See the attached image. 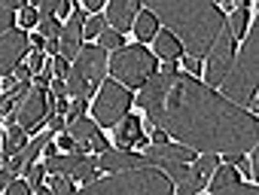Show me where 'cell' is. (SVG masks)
<instances>
[{"label":"cell","instance_id":"5bb4252c","mask_svg":"<svg viewBox=\"0 0 259 195\" xmlns=\"http://www.w3.org/2000/svg\"><path fill=\"white\" fill-rule=\"evenodd\" d=\"M144 10V4H138V0H113V4H107V28L116 31V34H125L132 31L138 13Z\"/></svg>","mask_w":259,"mask_h":195},{"label":"cell","instance_id":"4fadbf2b","mask_svg":"<svg viewBox=\"0 0 259 195\" xmlns=\"http://www.w3.org/2000/svg\"><path fill=\"white\" fill-rule=\"evenodd\" d=\"M113 140H116L119 150L138 147V150L144 153V150L150 147L147 137H144V119H141V116H122V119L113 125Z\"/></svg>","mask_w":259,"mask_h":195},{"label":"cell","instance_id":"f546056e","mask_svg":"<svg viewBox=\"0 0 259 195\" xmlns=\"http://www.w3.org/2000/svg\"><path fill=\"white\" fill-rule=\"evenodd\" d=\"M25 67L31 70V76H34V73H43V70H46V52H37V49H31V52H28V61H25Z\"/></svg>","mask_w":259,"mask_h":195},{"label":"cell","instance_id":"603a6c76","mask_svg":"<svg viewBox=\"0 0 259 195\" xmlns=\"http://www.w3.org/2000/svg\"><path fill=\"white\" fill-rule=\"evenodd\" d=\"M104 28H107V19H104V16L85 19V25H82V40H98V37L104 34Z\"/></svg>","mask_w":259,"mask_h":195},{"label":"cell","instance_id":"ba28073f","mask_svg":"<svg viewBox=\"0 0 259 195\" xmlns=\"http://www.w3.org/2000/svg\"><path fill=\"white\" fill-rule=\"evenodd\" d=\"M232 58H235V40H232V34L223 28L220 37L213 40V46H210V52H207V61H204V70H201L207 88H217V85L223 82V76L229 73Z\"/></svg>","mask_w":259,"mask_h":195},{"label":"cell","instance_id":"bcb514c9","mask_svg":"<svg viewBox=\"0 0 259 195\" xmlns=\"http://www.w3.org/2000/svg\"><path fill=\"white\" fill-rule=\"evenodd\" d=\"M13 180H16V177H13L10 171H4V168H0V192H4V189H7V186L13 183Z\"/></svg>","mask_w":259,"mask_h":195},{"label":"cell","instance_id":"484cf974","mask_svg":"<svg viewBox=\"0 0 259 195\" xmlns=\"http://www.w3.org/2000/svg\"><path fill=\"white\" fill-rule=\"evenodd\" d=\"M49 192H52V195H76V192H73V180H67V177H61V174H52Z\"/></svg>","mask_w":259,"mask_h":195},{"label":"cell","instance_id":"3957f363","mask_svg":"<svg viewBox=\"0 0 259 195\" xmlns=\"http://www.w3.org/2000/svg\"><path fill=\"white\" fill-rule=\"evenodd\" d=\"M244 46L235 49V58L229 64V73L223 76L220 82V94L226 101L244 107L247 104V113L256 116V82H259V22H250V31L247 37L241 40Z\"/></svg>","mask_w":259,"mask_h":195},{"label":"cell","instance_id":"681fc988","mask_svg":"<svg viewBox=\"0 0 259 195\" xmlns=\"http://www.w3.org/2000/svg\"><path fill=\"white\" fill-rule=\"evenodd\" d=\"M34 195H52V192H49V186H46V183H43V186H40V189H34Z\"/></svg>","mask_w":259,"mask_h":195},{"label":"cell","instance_id":"d590c367","mask_svg":"<svg viewBox=\"0 0 259 195\" xmlns=\"http://www.w3.org/2000/svg\"><path fill=\"white\" fill-rule=\"evenodd\" d=\"M0 116H13V94H4L0 91Z\"/></svg>","mask_w":259,"mask_h":195},{"label":"cell","instance_id":"7402d4cb","mask_svg":"<svg viewBox=\"0 0 259 195\" xmlns=\"http://www.w3.org/2000/svg\"><path fill=\"white\" fill-rule=\"evenodd\" d=\"M25 7V0H0V34L16 28V13H22Z\"/></svg>","mask_w":259,"mask_h":195},{"label":"cell","instance_id":"ee69618b","mask_svg":"<svg viewBox=\"0 0 259 195\" xmlns=\"http://www.w3.org/2000/svg\"><path fill=\"white\" fill-rule=\"evenodd\" d=\"M165 143H168V134L156 128V131H153V137H150V147H165Z\"/></svg>","mask_w":259,"mask_h":195},{"label":"cell","instance_id":"277c9868","mask_svg":"<svg viewBox=\"0 0 259 195\" xmlns=\"http://www.w3.org/2000/svg\"><path fill=\"white\" fill-rule=\"evenodd\" d=\"M76 195H174V183L159 168L147 165V168L110 174L107 180L85 183V189Z\"/></svg>","mask_w":259,"mask_h":195},{"label":"cell","instance_id":"ac0fdd59","mask_svg":"<svg viewBox=\"0 0 259 195\" xmlns=\"http://www.w3.org/2000/svg\"><path fill=\"white\" fill-rule=\"evenodd\" d=\"M153 49H156L153 55H156V58H165V61H177V58L183 55L180 43H177V40H174V37H171L165 28H162V31L153 37Z\"/></svg>","mask_w":259,"mask_h":195},{"label":"cell","instance_id":"cb8c5ba5","mask_svg":"<svg viewBox=\"0 0 259 195\" xmlns=\"http://www.w3.org/2000/svg\"><path fill=\"white\" fill-rule=\"evenodd\" d=\"M98 46L104 49V52H119L125 43H122V34H116V31H110V28H104V34L98 37Z\"/></svg>","mask_w":259,"mask_h":195},{"label":"cell","instance_id":"4dcf8cb0","mask_svg":"<svg viewBox=\"0 0 259 195\" xmlns=\"http://www.w3.org/2000/svg\"><path fill=\"white\" fill-rule=\"evenodd\" d=\"M4 195H34V192H31V186H28L25 180H13V183L4 189Z\"/></svg>","mask_w":259,"mask_h":195},{"label":"cell","instance_id":"2e32d148","mask_svg":"<svg viewBox=\"0 0 259 195\" xmlns=\"http://www.w3.org/2000/svg\"><path fill=\"white\" fill-rule=\"evenodd\" d=\"M25 147H28L25 131H22V128L13 122V116H10L7 125H4V143H0V156H4V159H13V156H19Z\"/></svg>","mask_w":259,"mask_h":195},{"label":"cell","instance_id":"74e56055","mask_svg":"<svg viewBox=\"0 0 259 195\" xmlns=\"http://www.w3.org/2000/svg\"><path fill=\"white\" fill-rule=\"evenodd\" d=\"M49 94H52V98H64V94H67L64 79H52V82H49Z\"/></svg>","mask_w":259,"mask_h":195},{"label":"cell","instance_id":"60d3db41","mask_svg":"<svg viewBox=\"0 0 259 195\" xmlns=\"http://www.w3.org/2000/svg\"><path fill=\"white\" fill-rule=\"evenodd\" d=\"M101 7H104V0H85L82 4V10L92 13V16H101Z\"/></svg>","mask_w":259,"mask_h":195},{"label":"cell","instance_id":"ffe728a7","mask_svg":"<svg viewBox=\"0 0 259 195\" xmlns=\"http://www.w3.org/2000/svg\"><path fill=\"white\" fill-rule=\"evenodd\" d=\"M132 31H135V37H138V43L144 46L147 40H153V37L159 34V22H156L147 10H141L138 19H135V25H132Z\"/></svg>","mask_w":259,"mask_h":195},{"label":"cell","instance_id":"52a82bcc","mask_svg":"<svg viewBox=\"0 0 259 195\" xmlns=\"http://www.w3.org/2000/svg\"><path fill=\"white\" fill-rule=\"evenodd\" d=\"M135 104V94L122 88L113 79H104L92 98V119L98 122V128H113L122 116H128V107Z\"/></svg>","mask_w":259,"mask_h":195},{"label":"cell","instance_id":"d6a6232c","mask_svg":"<svg viewBox=\"0 0 259 195\" xmlns=\"http://www.w3.org/2000/svg\"><path fill=\"white\" fill-rule=\"evenodd\" d=\"M183 67H186V73H189V76L195 73V79H198V73L204 70V61H201V58H183Z\"/></svg>","mask_w":259,"mask_h":195},{"label":"cell","instance_id":"e575fe53","mask_svg":"<svg viewBox=\"0 0 259 195\" xmlns=\"http://www.w3.org/2000/svg\"><path fill=\"white\" fill-rule=\"evenodd\" d=\"M110 147H107V140L101 137V134H95L92 140H89V153H95V156H101V153H107Z\"/></svg>","mask_w":259,"mask_h":195},{"label":"cell","instance_id":"9a60e30c","mask_svg":"<svg viewBox=\"0 0 259 195\" xmlns=\"http://www.w3.org/2000/svg\"><path fill=\"white\" fill-rule=\"evenodd\" d=\"M132 168H147L144 153H132V150H107L98 156V171H132Z\"/></svg>","mask_w":259,"mask_h":195},{"label":"cell","instance_id":"8992f818","mask_svg":"<svg viewBox=\"0 0 259 195\" xmlns=\"http://www.w3.org/2000/svg\"><path fill=\"white\" fill-rule=\"evenodd\" d=\"M55 116V98L28 82H19L16 91H13V122L25 131V134H34L43 128V122Z\"/></svg>","mask_w":259,"mask_h":195},{"label":"cell","instance_id":"44dd1931","mask_svg":"<svg viewBox=\"0 0 259 195\" xmlns=\"http://www.w3.org/2000/svg\"><path fill=\"white\" fill-rule=\"evenodd\" d=\"M232 183H241V171H238L235 165H217V171H213L210 180H207V189L217 192V189L232 186Z\"/></svg>","mask_w":259,"mask_h":195},{"label":"cell","instance_id":"b9f144b4","mask_svg":"<svg viewBox=\"0 0 259 195\" xmlns=\"http://www.w3.org/2000/svg\"><path fill=\"white\" fill-rule=\"evenodd\" d=\"M13 79H16V82H28V79H31V70H28L25 64H19V67L13 70Z\"/></svg>","mask_w":259,"mask_h":195},{"label":"cell","instance_id":"e0dca14e","mask_svg":"<svg viewBox=\"0 0 259 195\" xmlns=\"http://www.w3.org/2000/svg\"><path fill=\"white\" fill-rule=\"evenodd\" d=\"M226 31L232 34L235 43L247 37V31H250V4H247V0H244V4H238V10L226 19Z\"/></svg>","mask_w":259,"mask_h":195},{"label":"cell","instance_id":"7bdbcfd3","mask_svg":"<svg viewBox=\"0 0 259 195\" xmlns=\"http://www.w3.org/2000/svg\"><path fill=\"white\" fill-rule=\"evenodd\" d=\"M67 128V122H64V116H49V131L55 134V131H64Z\"/></svg>","mask_w":259,"mask_h":195},{"label":"cell","instance_id":"1f68e13d","mask_svg":"<svg viewBox=\"0 0 259 195\" xmlns=\"http://www.w3.org/2000/svg\"><path fill=\"white\" fill-rule=\"evenodd\" d=\"M85 107H89V101H73V104H70V110H67V119H64V122L82 119V116H85Z\"/></svg>","mask_w":259,"mask_h":195},{"label":"cell","instance_id":"83f0119b","mask_svg":"<svg viewBox=\"0 0 259 195\" xmlns=\"http://www.w3.org/2000/svg\"><path fill=\"white\" fill-rule=\"evenodd\" d=\"M217 165H220V156H198V159H195V171H198L204 180H210V174L217 171Z\"/></svg>","mask_w":259,"mask_h":195},{"label":"cell","instance_id":"ab89813d","mask_svg":"<svg viewBox=\"0 0 259 195\" xmlns=\"http://www.w3.org/2000/svg\"><path fill=\"white\" fill-rule=\"evenodd\" d=\"M67 110H70L67 94H64V98H55V116H67Z\"/></svg>","mask_w":259,"mask_h":195},{"label":"cell","instance_id":"f6af8a7d","mask_svg":"<svg viewBox=\"0 0 259 195\" xmlns=\"http://www.w3.org/2000/svg\"><path fill=\"white\" fill-rule=\"evenodd\" d=\"M16 85H19V82H16L13 76H4V79H0V88H4V94H13V91H16Z\"/></svg>","mask_w":259,"mask_h":195},{"label":"cell","instance_id":"30bf717a","mask_svg":"<svg viewBox=\"0 0 259 195\" xmlns=\"http://www.w3.org/2000/svg\"><path fill=\"white\" fill-rule=\"evenodd\" d=\"M70 73H76L92 91H98V85L107 79V52L98 43L82 46L79 55H76V61H73V67H70Z\"/></svg>","mask_w":259,"mask_h":195},{"label":"cell","instance_id":"6da1fadb","mask_svg":"<svg viewBox=\"0 0 259 195\" xmlns=\"http://www.w3.org/2000/svg\"><path fill=\"white\" fill-rule=\"evenodd\" d=\"M135 101L168 140L201 156H247L259 140L253 113L180 70L153 73Z\"/></svg>","mask_w":259,"mask_h":195},{"label":"cell","instance_id":"5b68a950","mask_svg":"<svg viewBox=\"0 0 259 195\" xmlns=\"http://www.w3.org/2000/svg\"><path fill=\"white\" fill-rule=\"evenodd\" d=\"M107 70H110V79L119 82L122 88H144L147 79L153 73H159V58L141 46V43H132V46H122L119 52H113L107 58Z\"/></svg>","mask_w":259,"mask_h":195},{"label":"cell","instance_id":"836d02e7","mask_svg":"<svg viewBox=\"0 0 259 195\" xmlns=\"http://www.w3.org/2000/svg\"><path fill=\"white\" fill-rule=\"evenodd\" d=\"M55 10H58V0H43L40 10H37V16H40V19H52Z\"/></svg>","mask_w":259,"mask_h":195},{"label":"cell","instance_id":"7a4b0ae2","mask_svg":"<svg viewBox=\"0 0 259 195\" xmlns=\"http://www.w3.org/2000/svg\"><path fill=\"white\" fill-rule=\"evenodd\" d=\"M144 10L165 25V31L180 43L186 58H207L213 40L226 28V16L210 0H147Z\"/></svg>","mask_w":259,"mask_h":195},{"label":"cell","instance_id":"7dc6e473","mask_svg":"<svg viewBox=\"0 0 259 195\" xmlns=\"http://www.w3.org/2000/svg\"><path fill=\"white\" fill-rule=\"evenodd\" d=\"M159 73H177V61H165Z\"/></svg>","mask_w":259,"mask_h":195},{"label":"cell","instance_id":"f1b7e54d","mask_svg":"<svg viewBox=\"0 0 259 195\" xmlns=\"http://www.w3.org/2000/svg\"><path fill=\"white\" fill-rule=\"evenodd\" d=\"M25 183L31 186V192L40 189V186L46 183V165H37V162H34V165L28 168V180H25Z\"/></svg>","mask_w":259,"mask_h":195},{"label":"cell","instance_id":"f35d334b","mask_svg":"<svg viewBox=\"0 0 259 195\" xmlns=\"http://www.w3.org/2000/svg\"><path fill=\"white\" fill-rule=\"evenodd\" d=\"M70 13H73V4H70V0H58V10H55V19H58V16H61V19H64V16L70 19Z\"/></svg>","mask_w":259,"mask_h":195},{"label":"cell","instance_id":"d4e9b609","mask_svg":"<svg viewBox=\"0 0 259 195\" xmlns=\"http://www.w3.org/2000/svg\"><path fill=\"white\" fill-rule=\"evenodd\" d=\"M210 195H259V189H256V183H232V186H223Z\"/></svg>","mask_w":259,"mask_h":195},{"label":"cell","instance_id":"4316f807","mask_svg":"<svg viewBox=\"0 0 259 195\" xmlns=\"http://www.w3.org/2000/svg\"><path fill=\"white\" fill-rule=\"evenodd\" d=\"M37 22H40V16H37V10H34V7H25V10L19 13V19H16V28L28 34V31H31V28L37 25Z\"/></svg>","mask_w":259,"mask_h":195},{"label":"cell","instance_id":"9c48e42d","mask_svg":"<svg viewBox=\"0 0 259 195\" xmlns=\"http://www.w3.org/2000/svg\"><path fill=\"white\" fill-rule=\"evenodd\" d=\"M43 165H46V171L61 174V177H67L73 183H95V177H98V156H73V153H67V156H52Z\"/></svg>","mask_w":259,"mask_h":195},{"label":"cell","instance_id":"8d00e7d4","mask_svg":"<svg viewBox=\"0 0 259 195\" xmlns=\"http://www.w3.org/2000/svg\"><path fill=\"white\" fill-rule=\"evenodd\" d=\"M31 79H34V88H40V91H49V82H52V76H49V73H34Z\"/></svg>","mask_w":259,"mask_h":195},{"label":"cell","instance_id":"d6986e66","mask_svg":"<svg viewBox=\"0 0 259 195\" xmlns=\"http://www.w3.org/2000/svg\"><path fill=\"white\" fill-rule=\"evenodd\" d=\"M64 134H70L76 143H89V140L98 134V122H95V119H89V116H82V119H73V122H67Z\"/></svg>","mask_w":259,"mask_h":195},{"label":"cell","instance_id":"f907efd6","mask_svg":"<svg viewBox=\"0 0 259 195\" xmlns=\"http://www.w3.org/2000/svg\"><path fill=\"white\" fill-rule=\"evenodd\" d=\"M0 162H4V156H0Z\"/></svg>","mask_w":259,"mask_h":195},{"label":"cell","instance_id":"7c38bea8","mask_svg":"<svg viewBox=\"0 0 259 195\" xmlns=\"http://www.w3.org/2000/svg\"><path fill=\"white\" fill-rule=\"evenodd\" d=\"M82 25H85V13L73 7L70 19L61 25V37H58V55H61L67 64L76 61V55H79V49H82Z\"/></svg>","mask_w":259,"mask_h":195},{"label":"cell","instance_id":"c3c4849f","mask_svg":"<svg viewBox=\"0 0 259 195\" xmlns=\"http://www.w3.org/2000/svg\"><path fill=\"white\" fill-rule=\"evenodd\" d=\"M55 150H58V147H55V143H52V140H49V143H46V147H43V156H46V159H52V156H55Z\"/></svg>","mask_w":259,"mask_h":195},{"label":"cell","instance_id":"8fae6325","mask_svg":"<svg viewBox=\"0 0 259 195\" xmlns=\"http://www.w3.org/2000/svg\"><path fill=\"white\" fill-rule=\"evenodd\" d=\"M25 52H28V34H25V31L13 28V31H7V34H0V73L10 76V73L22 64Z\"/></svg>","mask_w":259,"mask_h":195}]
</instances>
